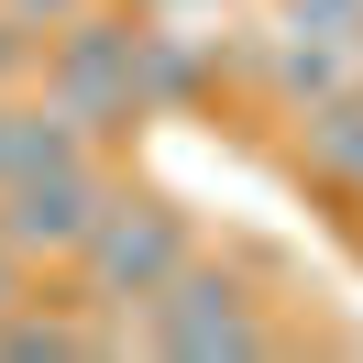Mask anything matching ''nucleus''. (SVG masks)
Segmentation results:
<instances>
[{"mask_svg":"<svg viewBox=\"0 0 363 363\" xmlns=\"http://www.w3.org/2000/svg\"><path fill=\"white\" fill-rule=\"evenodd\" d=\"M23 297H33V264H23L11 242H0V308H23Z\"/></svg>","mask_w":363,"mask_h":363,"instance_id":"nucleus-8","label":"nucleus"},{"mask_svg":"<svg viewBox=\"0 0 363 363\" xmlns=\"http://www.w3.org/2000/svg\"><path fill=\"white\" fill-rule=\"evenodd\" d=\"M286 121H297V165L352 199L363 187V89H330V99H308V111H286Z\"/></svg>","mask_w":363,"mask_h":363,"instance_id":"nucleus-5","label":"nucleus"},{"mask_svg":"<svg viewBox=\"0 0 363 363\" xmlns=\"http://www.w3.org/2000/svg\"><path fill=\"white\" fill-rule=\"evenodd\" d=\"M187 253H199V209L133 199V187H121V199L89 220V242L67 253V297H77V308H99V319H133L143 297L187 264Z\"/></svg>","mask_w":363,"mask_h":363,"instance_id":"nucleus-2","label":"nucleus"},{"mask_svg":"<svg viewBox=\"0 0 363 363\" xmlns=\"http://www.w3.org/2000/svg\"><path fill=\"white\" fill-rule=\"evenodd\" d=\"M33 45H45V33H23L11 11H0V89H23V77H33Z\"/></svg>","mask_w":363,"mask_h":363,"instance_id":"nucleus-7","label":"nucleus"},{"mask_svg":"<svg viewBox=\"0 0 363 363\" xmlns=\"http://www.w3.org/2000/svg\"><path fill=\"white\" fill-rule=\"evenodd\" d=\"M0 99H11V89H0Z\"/></svg>","mask_w":363,"mask_h":363,"instance_id":"nucleus-10","label":"nucleus"},{"mask_svg":"<svg viewBox=\"0 0 363 363\" xmlns=\"http://www.w3.org/2000/svg\"><path fill=\"white\" fill-rule=\"evenodd\" d=\"M121 77H133L143 121H199L209 99H220V55H209V33H187V11H143Z\"/></svg>","mask_w":363,"mask_h":363,"instance_id":"nucleus-4","label":"nucleus"},{"mask_svg":"<svg viewBox=\"0 0 363 363\" xmlns=\"http://www.w3.org/2000/svg\"><path fill=\"white\" fill-rule=\"evenodd\" d=\"M121 187H133V177H121L111 155H77V165H55V177H11V187H0V242L23 253V264H67Z\"/></svg>","mask_w":363,"mask_h":363,"instance_id":"nucleus-3","label":"nucleus"},{"mask_svg":"<svg viewBox=\"0 0 363 363\" xmlns=\"http://www.w3.org/2000/svg\"><path fill=\"white\" fill-rule=\"evenodd\" d=\"M286 341L297 330L264 308V286H253L242 264H209V242L133 308V352H165V363H264V352H286Z\"/></svg>","mask_w":363,"mask_h":363,"instance_id":"nucleus-1","label":"nucleus"},{"mask_svg":"<svg viewBox=\"0 0 363 363\" xmlns=\"http://www.w3.org/2000/svg\"><path fill=\"white\" fill-rule=\"evenodd\" d=\"M133 11H165V0H133Z\"/></svg>","mask_w":363,"mask_h":363,"instance_id":"nucleus-9","label":"nucleus"},{"mask_svg":"<svg viewBox=\"0 0 363 363\" xmlns=\"http://www.w3.org/2000/svg\"><path fill=\"white\" fill-rule=\"evenodd\" d=\"M264 11H275V33H341V45L363 33V0H264Z\"/></svg>","mask_w":363,"mask_h":363,"instance_id":"nucleus-6","label":"nucleus"}]
</instances>
